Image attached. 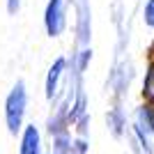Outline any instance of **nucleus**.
<instances>
[{
  "mask_svg": "<svg viewBox=\"0 0 154 154\" xmlns=\"http://www.w3.org/2000/svg\"><path fill=\"white\" fill-rule=\"evenodd\" d=\"M145 23L154 28V0H147V5H145Z\"/></svg>",
  "mask_w": 154,
  "mask_h": 154,
  "instance_id": "nucleus-7",
  "label": "nucleus"
},
{
  "mask_svg": "<svg viewBox=\"0 0 154 154\" xmlns=\"http://www.w3.org/2000/svg\"><path fill=\"white\" fill-rule=\"evenodd\" d=\"M19 154H42V136L35 124H28L21 134V147Z\"/></svg>",
  "mask_w": 154,
  "mask_h": 154,
  "instance_id": "nucleus-3",
  "label": "nucleus"
},
{
  "mask_svg": "<svg viewBox=\"0 0 154 154\" xmlns=\"http://www.w3.org/2000/svg\"><path fill=\"white\" fill-rule=\"evenodd\" d=\"M64 67H67V60L58 58L55 62L51 64L48 69V76H46V99H53L55 92H58V83H60V76L64 74Z\"/></svg>",
  "mask_w": 154,
  "mask_h": 154,
  "instance_id": "nucleus-4",
  "label": "nucleus"
},
{
  "mask_svg": "<svg viewBox=\"0 0 154 154\" xmlns=\"http://www.w3.org/2000/svg\"><path fill=\"white\" fill-rule=\"evenodd\" d=\"M64 0H48L46 5V12H44V26L48 37H58L60 32L64 30Z\"/></svg>",
  "mask_w": 154,
  "mask_h": 154,
  "instance_id": "nucleus-2",
  "label": "nucleus"
},
{
  "mask_svg": "<svg viewBox=\"0 0 154 154\" xmlns=\"http://www.w3.org/2000/svg\"><path fill=\"white\" fill-rule=\"evenodd\" d=\"M143 97L149 103H154V64H149L147 74H145V83H143Z\"/></svg>",
  "mask_w": 154,
  "mask_h": 154,
  "instance_id": "nucleus-5",
  "label": "nucleus"
},
{
  "mask_svg": "<svg viewBox=\"0 0 154 154\" xmlns=\"http://www.w3.org/2000/svg\"><path fill=\"white\" fill-rule=\"evenodd\" d=\"M138 122H140V127L145 124L149 131H154V106H143L138 110Z\"/></svg>",
  "mask_w": 154,
  "mask_h": 154,
  "instance_id": "nucleus-6",
  "label": "nucleus"
},
{
  "mask_svg": "<svg viewBox=\"0 0 154 154\" xmlns=\"http://www.w3.org/2000/svg\"><path fill=\"white\" fill-rule=\"evenodd\" d=\"M21 9V0H7V12L9 14H16Z\"/></svg>",
  "mask_w": 154,
  "mask_h": 154,
  "instance_id": "nucleus-8",
  "label": "nucleus"
},
{
  "mask_svg": "<svg viewBox=\"0 0 154 154\" xmlns=\"http://www.w3.org/2000/svg\"><path fill=\"white\" fill-rule=\"evenodd\" d=\"M26 106H28V92H26V83L16 81L9 94L5 99V122H7V131L12 136H16L23 129V115H26Z\"/></svg>",
  "mask_w": 154,
  "mask_h": 154,
  "instance_id": "nucleus-1",
  "label": "nucleus"
}]
</instances>
